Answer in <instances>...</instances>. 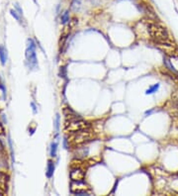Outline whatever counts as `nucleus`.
<instances>
[{
  "label": "nucleus",
  "mask_w": 178,
  "mask_h": 196,
  "mask_svg": "<svg viewBox=\"0 0 178 196\" xmlns=\"http://www.w3.org/2000/svg\"><path fill=\"white\" fill-rule=\"evenodd\" d=\"M148 31L150 37L155 40V43L169 42V35L163 27H160L155 24L148 25Z\"/></svg>",
  "instance_id": "1"
},
{
  "label": "nucleus",
  "mask_w": 178,
  "mask_h": 196,
  "mask_svg": "<svg viewBox=\"0 0 178 196\" xmlns=\"http://www.w3.org/2000/svg\"><path fill=\"white\" fill-rule=\"evenodd\" d=\"M35 43L32 39L28 40V48H27V51H26V58H27V61L30 63V67L31 68H34L37 67V58H36V53H35Z\"/></svg>",
  "instance_id": "2"
},
{
  "label": "nucleus",
  "mask_w": 178,
  "mask_h": 196,
  "mask_svg": "<svg viewBox=\"0 0 178 196\" xmlns=\"http://www.w3.org/2000/svg\"><path fill=\"white\" fill-rule=\"evenodd\" d=\"M88 127H89V125L87 123H85L84 121H82V120H80L79 118L69 120V124H66V130L71 133L78 132V131H81V130H85Z\"/></svg>",
  "instance_id": "3"
},
{
  "label": "nucleus",
  "mask_w": 178,
  "mask_h": 196,
  "mask_svg": "<svg viewBox=\"0 0 178 196\" xmlns=\"http://www.w3.org/2000/svg\"><path fill=\"white\" fill-rule=\"evenodd\" d=\"M91 139V134L88 131L81 130L78 131V132H75L72 136V140H68V141H72V143L74 145H81L84 144L85 142H87Z\"/></svg>",
  "instance_id": "4"
},
{
  "label": "nucleus",
  "mask_w": 178,
  "mask_h": 196,
  "mask_svg": "<svg viewBox=\"0 0 178 196\" xmlns=\"http://www.w3.org/2000/svg\"><path fill=\"white\" fill-rule=\"evenodd\" d=\"M155 46L157 47L160 51H162L165 54L172 58H176L175 53H176V48L173 44L169 42H160V43H155Z\"/></svg>",
  "instance_id": "5"
},
{
  "label": "nucleus",
  "mask_w": 178,
  "mask_h": 196,
  "mask_svg": "<svg viewBox=\"0 0 178 196\" xmlns=\"http://www.w3.org/2000/svg\"><path fill=\"white\" fill-rule=\"evenodd\" d=\"M85 177V173L84 171L79 167H74L73 170L71 171V178L73 181H79V180H83Z\"/></svg>",
  "instance_id": "6"
},
{
  "label": "nucleus",
  "mask_w": 178,
  "mask_h": 196,
  "mask_svg": "<svg viewBox=\"0 0 178 196\" xmlns=\"http://www.w3.org/2000/svg\"><path fill=\"white\" fill-rule=\"evenodd\" d=\"M163 63H164V65H165V68L169 70V72H173L174 74H176V75H178V70L173 67V64L171 63V61H169V58H164V59H163Z\"/></svg>",
  "instance_id": "7"
},
{
  "label": "nucleus",
  "mask_w": 178,
  "mask_h": 196,
  "mask_svg": "<svg viewBox=\"0 0 178 196\" xmlns=\"http://www.w3.org/2000/svg\"><path fill=\"white\" fill-rule=\"evenodd\" d=\"M0 61H1L2 64H5V63L7 61V52L6 49L3 46H0Z\"/></svg>",
  "instance_id": "8"
},
{
  "label": "nucleus",
  "mask_w": 178,
  "mask_h": 196,
  "mask_svg": "<svg viewBox=\"0 0 178 196\" xmlns=\"http://www.w3.org/2000/svg\"><path fill=\"white\" fill-rule=\"evenodd\" d=\"M53 171H55V165L52 161H48V170H47V176L51 178L53 175Z\"/></svg>",
  "instance_id": "9"
},
{
  "label": "nucleus",
  "mask_w": 178,
  "mask_h": 196,
  "mask_svg": "<svg viewBox=\"0 0 178 196\" xmlns=\"http://www.w3.org/2000/svg\"><path fill=\"white\" fill-rule=\"evenodd\" d=\"M158 88H159V83L153 84V86H150L149 88H148L147 90H145V94H147V95L153 94V93H155V92L158 90Z\"/></svg>",
  "instance_id": "10"
},
{
  "label": "nucleus",
  "mask_w": 178,
  "mask_h": 196,
  "mask_svg": "<svg viewBox=\"0 0 178 196\" xmlns=\"http://www.w3.org/2000/svg\"><path fill=\"white\" fill-rule=\"evenodd\" d=\"M61 20H62V24H66L67 22L69 21V12H68V10L64 11V12L62 14Z\"/></svg>",
  "instance_id": "11"
},
{
  "label": "nucleus",
  "mask_w": 178,
  "mask_h": 196,
  "mask_svg": "<svg viewBox=\"0 0 178 196\" xmlns=\"http://www.w3.org/2000/svg\"><path fill=\"white\" fill-rule=\"evenodd\" d=\"M57 143L52 142L51 145V156L52 157H55L57 156Z\"/></svg>",
  "instance_id": "12"
},
{
  "label": "nucleus",
  "mask_w": 178,
  "mask_h": 196,
  "mask_svg": "<svg viewBox=\"0 0 178 196\" xmlns=\"http://www.w3.org/2000/svg\"><path fill=\"white\" fill-rule=\"evenodd\" d=\"M10 12H11V15L13 16V17L16 19V20H18V21H20V17L17 15V12H16V11H14V10H11L10 11Z\"/></svg>",
  "instance_id": "13"
},
{
  "label": "nucleus",
  "mask_w": 178,
  "mask_h": 196,
  "mask_svg": "<svg viewBox=\"0 0 178 196\" xmlns=\"http://www.w3.org/2000/svg\"><path fill=\"white\" fill-rule=\"evenodd\" d=\"M58 127H59V116L57 115V119H56V128H57V130H58Z\"/></svg>",
  "instance_id": "14"
}]
</instances>
